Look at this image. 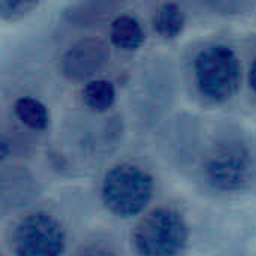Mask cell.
<instances>
[{"instance_id":"1","label":"cell","mask_w":256,"mask_h":256,"mask_svg":"<svg viewBox=\"0 0 256 256\" xmlns=\"http://www.w3.org/2000/svg\"><path fill=\"white\" fill-rule=\"evenodd\" d=\"M200 176L204 184L225 195L242 194L256 180V152L249 138L228 132L214 138L201 158Z\"/></svg>"},{"instance_id":"2","label":"cell","mask_w":256,"mask_h":256,"mask_svg":"<svg viewBox=\"0 0 256 256\" xmlns=\"http://www.w3.org/2000/svg\"><path fill=\"white\" fill-rule=\"evenodd\" d=\"M154 195L153 174L138 162L120 160L102 176L99 198L104 208L118 219L142 216Z\"/></svg>"},{"instance_id":"3","label":"cell","mask_w":256,"mask_h":256,"mask_svg":"<svg viewBox=\"0 0 256 256\" xmlns=\"http://www.w3.org/2000/svg\"><path fill=\"white\" fill-rule=\"evenodd\" d=\"M192 75L195 88L204 100L214 105L226 104L240 90V58L228 44H207L194 57Z\"/></svg>"},{"instance_id":"4","label":"cell","mask_w":256,"mask_h":256,"mask_svg":"<svg viewBox=\"0 0 256 256\" xmlns=\"http://www.w3.org/2000/svg\"><path fill=\"white\" fill-rule=\"evenodd\" d=\"M130 238L138 256H180L189 246L190 228L178 208L158 206L140 216Z\"/></svg>"},{"instance_id":"5","label":"cell","mask_w":256,"mask_h":256,"mask_svg":"<svg viewBox=\"0 0 256 256\" xmlns=\"http://www.w3.org/2000/svg\"><path fill=\"white\" fill-rule=\"evenodd\" d=\"M9 248L14 256H63L68 250V231L54 213L30 210L15 220Z\"/></svg>"},{"instance_id":"6","label":"cell","mask_w":256,"mask_h":256,"mask_svg":"<svg viewBox=\"0 0 256 256\" xmlns=\"http://www.w3.org/2000/svg\"><path fill=\"white\" fill-rule=\"evenodd\" d=\"M111 58L108 42L99 36H84L70 44L58 58L60 74L72 82H88L106 68Z\"/></svg>"},{"instance_id":"7","label":"cell","mask_w":256,"mask_h":256,"mask_svg":"<svg viewBox=\"0 0 256 256\" xmlns=\"http://www.w3.org/2000/svg\"><path fill=\"white\" fill-rule=\"evenodd\" d=\"M38 182L26 166L10 165L2 170V208H21L38 195Z\"/></svg>"},{"instance_id":"8","label":"cell","mask_w":256,"mask_h":256,"mask_svg":"<svg viewBox=\"0 0 256 256\" xmlns=\"http://www.w3.org/2000/svg\"><path fill=\"white\" fill-rule=\"evenodd\" d=\"M108 38L112 46L124 52L138 51L146 42V30L142 22L128 12L117 14L110 21Z\"/></svg>"},{"instance_id":"9","label":"cell","mask_w":256,"mask_h":256,"mask_svg":"<svg viewBox=\"0 0 256 256\" xmlns=\"http://www.w3.org/2000/svg\"><path fill=\"white\" fill-rule=\"evenodd\" d=\"M186 24V12L178 3L174 2H164L158 4L152 15V27L164 40L178 39L184 33Z\"/></svg>"},{"instance_id":"10","label":"cell","mask_w":256,"mask_h":256,"mask_svg":"<svg viewBox=\"0 0 256 256\" xmlns=\"http://www.w3.org/2000/svg\"><path fill=\"white\" fill-rule=\"evenodd\" d=\"M14 117L20 124L32 132H44L50 126V110L48 106L34 96H20L12 104Z\"/></svg>"},{"instance_id":"11","label":"cell","mask_w":256,"mask_h":256,"mask_svg":"<svg viewBox=\"0 0 256 256\" xmlns=\"http://www.w3.org/2000/svg\"><path fill=\"white\" fill-rule=\"evenodd\" d=\"M82 105L93 114H106L117 100V87L105 78H94L81 88Z\"/></svg>"},{"instance_id":"12","label":"cell","mask_w":256,"mask_h":256,"mask_svg":"<svg viewBox=\"0 0 256 256\" xmlns=\"http://www.w3.org/2000/svg\"><path fill=\"white\" fill-rule=\"evenodd\" d=\"M72 256H123V252L114 236L99 231L82 238Z\"/></svg>"},{"instance_id":"13","label":"cell","mask_w":256,"mask_h":256,"mask_svg":"<svg viewBox=\"0 0 256 256\" xmlns=\"http://www.w3.org/2000/svg\"><path fill=\"white\" fill-rule=\"evenodd\" d=\"M39 6H40L39 2H30V0H21V2L2 0L0 2V18L4 22H15V21H20V20L32 15Z\"/></svg>"},{"instance_id":"14","label":"cell","mask_w":256,"mask_h":256,"mask_svg":"<svg viewBox=\"0 0 256 256\" xmlns=\"http://www.w3.org/2000/svg\"><path fill=\"white\" fill-rule=\"evenodd\" d=\"M248 84H249L252 93L255 94L256 98V56L254 57V60L250 63V68H249V72H248Z\"/></svg>"},{"instance_id":"15","label":"cell","mask_w":256,"mask_h":256,"mask_svg":"<svg viewBox=\"0 0 256 256\" xmlns=\"http://www.w3.org/2000/svg\"><path fill=\"white\" fill-rule=\"evenodd\" d=\"M2 256H6V255H4V254H3V255H2Z\"/></svg>"}]
</instances>
